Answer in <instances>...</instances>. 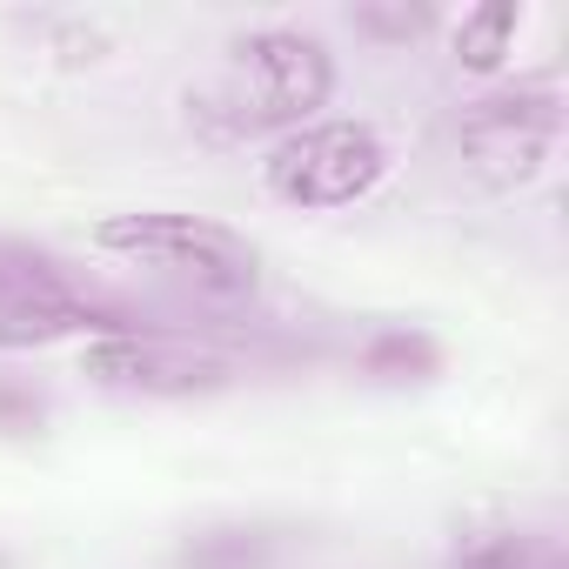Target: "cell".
<instances>
[{"label": "cell", "instance_id": "8", "mask_svg": "<svg viewBox=\"0 0 569 569\" xmlns=\"http://www.w3.org/2000/svg\"><path fill=\"white\" fill-rule=\"evenodd\" d=\"M362 376H369V382H389V389L436 382V376H442V342L422 336V329H376V336L362 342Z\"/></svg>", "mask_w": 569, "mask_h": 569}, {"label": "cell", "instance_id": "2", "mask_svg": "<svg viewBox=\"0 0 569 569\" xmlns=\"http://www.w3.org/2000/svg\"><path fill=\"white\" fill-rule=\"evenodd\" d=\"M121 329H148V322H134L128 302H114L101 281H88L54 248H41L28 234H0V349H34V342H61V336L101 342Z\"/></svg>", "mask_w": 569, "mask_h": 569}, {"label": "cell", "instance_id": "13", "mask_svg": "<svg viewBox=\"0 0 569 569\" xmlns=\"http://www.w3.org/2000/svg\"><path fill=\"white\" fill-rule=\"evenodd\" d=\"M0 569H14V556H8V549H0Z\"/></svg>", "mask_w": 569, "mask_h": 569}, {"label": "cell", "instance_id": "1", "mask_svg": "<svg viewBox=\"0 0 569 569\" xmlns=\"http://www.w3.org/2000/svg\"><path fill=\"white\" fill-rule=\"evenodd\" d=\"M336 94V54L302 28H254L234 41L228 74L201 94L194 114H221V134L309 128Z\"/></svg>", "mask_w": 569, "mask_h": 569}, {"label": "cell", "instance_id": "5", "mask_svg": "<svg viewBox=\"0 0 569 569\" xmlns=\"http://www.w3.org/2000/svg\"><path fill=\"white\" fill-rule=\"evenodd\" d=\"M556 141H562V88L549 74L496 88V94L469 101L456 121V148L482 188H529L549 168Z\"/></svg>", "mask_w": 569, "mask_h": 569}, {"label": "cell", "instance_id": "10", "mask_svg": "<svg viewBox=\"0 0 569 569\" xmlns=\"http://www.w3.org/2000/svg\"><path fill=\"white\" fill-rule=\"evenodd\" d=\"M261 562H268L261 529H208L181 549V569H261Z\"/></svg>", "mask_w": 569, "mask_h": 569}, {"label": "cell", "instance_id": "12", "mask_svg": "<svg viewBox=\"0 0 569 569\" xmlns=\"http://www.w3.org/2000/svg\"><path fill=\"white\" fill-rule=\"evenodd\" d=\"M41 422H48V402H41L34 389L0 382V429H8V436H28V429H41Z\"/></svg>", "mask_w": 569, "mask_h": 569}, {"label": "cell", "instance_id": "9", "mask_svg": "<svg viewBox=\"0 0 569 569\" xmlns=\"http://www.w3.org/2000/svg\"><path fill=\"white\" fill-rule=\"evenodd\" d=\"M516 28H522V14L509 0H482V8H469L456 21V61L469 74H496L509 61V48H516Z\"/></svg>", "mask_w": 569, "mask_h": 569}, {"label": "cell", "instance_id": "3", "mask_svg": "<svg viewBox=\"0 0 569 569\" xmlns=\"http://www.w3.org/2000/svg\"><path fill=\"white\" fill-rule=\"evenodd\" d=\"M94 248L114 254V261H134V268H154L168 281L194 296H214V302H234L254 289L261 274V254L248 234L208 221V214H174V208H141V214H108L94 228Z\"/></svg>", "mask_w": 569, "mask_h": 569}, {"label": "cell", "instance_id": "11", "mask_svg": "<svg viewBox=\"0 0 569 569\" xmlns=\"http://www.w3.org/2000/svg\"><path fill=\"white\" fill-rule=\"evenodd\" d=\"M349 28H356L362 41L402 48V41L429 34V28H436V14H429V8H409V0H369V8H349Z\"/></svg>", "mask_w": 569, "mask_h": 569}, {"label": "cell", "instance_id": "4", "mask_svg": "<svg viewBox=\"0 0 569 569\" xmlns=\"http://www.w3.org/2000/svg\"><path fill=\"white\" fill-rule=\"evenodd\" d=\"M382 181H389V141L369 121H309L261 154V188L302 214L356 208Z\"/></svg>", "mask_w": 569, "mask_h": 569}, {"label": "cell", "instance_id": "7", "mask_svg": "<svg viewBox=\"0 0 569 569\" xmlns=\"http://www.w3.org/2000/svg\"><path fill=\"white\" fill-rule=\"evenodd\" d=\"M449 569H569V556H562V536L556 529L496 522V529H469L456 542Z\"/></svg>", "mask_w": 569, "mask_h": 569}, {"label": "cell", "instance_id": "6", "mask_svg": "<svg viewBox=\"0 0 569 569\" xmlns=\"http://www.w3.org/2000/svg\"><path fill=\"white\" fill-rule=\"evenodd\" d=\"M81 376L108 396H134V402H194V396H221L234 389V356L174 336V329H121L88 342Z\"/></svg>", "mask_w": 569, "mask_h": 569}]
</instances>
